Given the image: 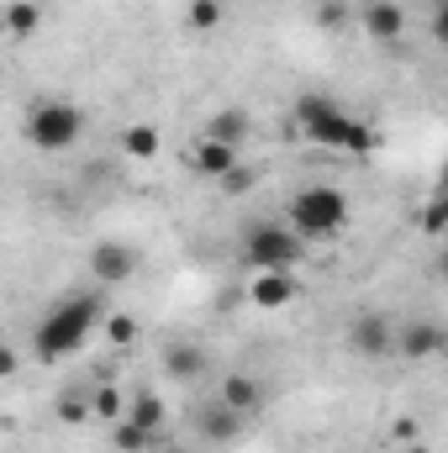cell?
Here are the masks:
<instances>
[{
  "mask_svg": "<svg viewBox=\"0 0 448 453\" xmlns=\"http://www.w3.org/2000/svg\"><path fill=\"white\" fill-rule=\"evenodd\" d=\"M359 21H364V32H369L375 42H396V37L406 32V11H401L396 0H369Z\"/></svg>",
  "mask_w": 448,
  "mask_h": 453,
  "instance_id": "cell-14",
  "label": "cell"
},
{
  "mask_svg": "<svg viewBox=\"0 0 448 453\" xmlns=\"http://www.w3.org/2000/svg\"><path fill=\"white\" fill-rule=\"evenodd\" d=\"M90 417H96V390H85V385H69V390L58 395V422L80 427V422H90Z\"/></svg>",
  "mask_w": 448,
  "mask_h": 453,
  "instance_id": "cell-17",
  "label": "cell"
},
{
  "mask_svg": "<svg viewBox=\"0 0 448 453\" xmlns=\"http://www.w3.org/2000/svg\"><path fill=\"white\" fill-rule=\"evenodd\" d=\"M112 453H116V449H112Z\"/></svg>",
  "mask_w": 448,
  "mask_h": 453,
  "instance_id": "cell-30",
  "label": "cell"
},
{
  "mask_svg": "<svg viewBox=\"0 0 448 453\" xmlns=\"http://www.w3.org/2000/svg\"><path fill=\"white\" fill-rule=\"evenodd\" d=\"M296 121H301V132H306L312 142H322V148H337V153H375V132H369L364 121L343 116L337 101H328V96H301V101H296Z\"/></svg>",
  "mask_w": 448,
  "mask_h": 453,
  "instance_id": "cell-2",
  "label": "cell"
},
{
  "mask_svg": "<svg viewBox=\"0 0 448 453\" xmlns=\"http://www.w3.org/2000/svg\"><path fill=\"white\" fill-rule=\"evenodd\" d=\"M285 222L296 226L306 242H333V237L348 232V196L333 190V185H306V190L290 196Z\"/></svg>",
  "mask_w": 448,
  "mask_h": 453,
  "instance_id": "cell-3",
  "label": "cell"
},
{
  "mask_svg": "<svg viewBox=\"0 0 448 453\" xmlns=\"http://www.w3.org/2000/svg\"><path fill=\"white\" fill-rule=\"evenodd\" d=\"M433 269H438V280H444V285H448V248H444V253H438V264H433Z\"/></svg>",
  "mask_w": 448,
  "mask_h": 453,
  "instance_id": "cell-27",
  "label": "cell"
},
{
  "mask_svg": "<svg viewBox=\"0 0 448 453\" xmlns=\"http://www.w3.org/2000/svg\"><path fill=\"white\" fill-rule=\"evenodd\" d=\"M444 353H448V333L438 322H428V317L401 322V333H396V358L422 364V358H444Z\"/></svg>",
  "mask_w": 448,
  "mask_h": 453,
  "instance_id": "cell-8",
  "label": "cell"
},
{
  "mask_svg": "<svg viewBox=\"0 0 448 453\" xmlns=\"http://www.w3.org/2000/svg\"><path fill=\"white\" fill-rule=\"evenodd\" d=\"M112 449L116 453H153L158 438H153L148 427H137L132 417H121V422H112Z\"/></svg>",
  "mask_w": 448,
  "mask_h": 453,
  "instance_id": "cell-18",
  "label": "cell"
},
{
  "mask_svg": "<svg viewBox=\"0 0 448 453\" xmlns=\"http://www.w3.org/2000/svg\"><path fill=\"white\" fill-rule=\"evenodd\" d=\"M348 21H353V11H348L343 0H322V5H317V27H328V32H343Z\"/></svg>",
  "mask_w": 448,
  "mask_h": 453,
  "instance_id": "cell-23",
  "label": "cell"
},
{
  "mask_svg": "<svg viewBox=\"0 0 448 453\" xmlns=\"http://www.w3.org/2000/svg\"><path fill=\"white\" fill-rule=\"evenodd\" d=\"M206 364H212V353H206L201 342H190V338L164 342V353H158V369H164L169 385H196V380L206 374Z\"/></svg>",
  "mask_w": 448,
  "mask_h": 453,
  "instance_id": "cell-9",
  "label": "cell"
},
{
  "mask_svg": "<svg viewBox=\"0 0 448 453\" xmlns=\"http://www.w3.org/2000/svg\"><path fill=\"white\" fill-rule=\"evenodd\" d=\"M201 137L227 142V148H243V142L253 137V116L243 111V106H222V111H212V121L201 127Z\"/></svg>",
  "mask_w": 448,
  "mask_h": 453,
  "instance_id": "cell-13",
  "label": "cell"
},
{
  "mask_svg": "<svg viewBox=\"0 0 448 453\" xmlns=\"http://www.w3.org/2000/svg\"><path fill=\"white\" fill-rule=\"evenodd\" d=\"M101 317H112L101 296H69V301H58V306L37 322V333H32V353H37L42 364H58V358L80 353L85 338L96 333Z\"/></svg>",
  "mask_w": 448,
  "mask_h": 453,
  "instance_id": "cell-1",
  "label": "cell"
},
{
  "mask_svg": "<svg viewBox=\"0 0 448 453\" xmlns=\"http://www.w3.org/2000/svg\"><path fill=\"white\" fill-rule=\"evenodd\" d=\"M222 21V0H190V27L196 32H212Z\"/></svg>",
  "mask_w": 448,
  "mask_h": 453,
  "instance_id": "cell-24",
  "label": "cell"
},
{
  "mask_svg": "<svg viewBox=\"0 0 448 453\" xmlns=\"http://www.w3.org/2000/svg\"><path fill=\"white\" fill-rule=\"evenodd\" d=\"M406 453H428V449H422V443H412V449H406Z\"/></svg>",
  "mask_w": 448,
  "mask_h": 453,
  "instance_id": "cell-29",
  "label": "cell"
},
{
  "mask_svg": "<svg viewBox=\"0 0 448 453\" xmlns=\"http://www.w3.org/2000/svg\"><path fill=\"white\" fill-rule=\"evenodd\" d=\"M253 185H259V169H248V164H237V169L222 180L227 196H243V190H253Z\"/></svg>",
  "mask_w": 448,
  "mask_h": 453,
  "instance_id": "cell-25",
  "label": "cell"
},
{
  "mask_svg": "<svg viewBox=\"0 0 448 453\" xmlns=\"http://www.w3.org/2000/svg\"><path fill=\"white\" fill-rule=\"evenodd\" d=\"M127 390H116V385H96V417H106V422H121L127 417Z\"/></svg>",
  "mask_w": 448,
  "mask_h": 453,
  "instance_id": "cell-21",
  "label": "cell"
},
{
  "mask_svg": "<svg viewBox=\"0 0 448 453\" xmlns=\"http://www.w3.org/2000/svg\"><path fill=\"white\" fill-rule=\"evenodd\" d=\"M106 338H112V348H132V342H137V322H132L127 311H112V317H106Z\"/></svg>",
  "mask_w": 448,
  "mask_h": 453,
  "instance_id": "cell-22",
  "label": "cell"
},
{
  "mask_svg": "<svg viewBox=\"0 0 448 453\" xmlns=\"http://www.w3.org/2000/svg\"><path fill=\"white\" fill-rule=\"evenodd\" d=\"M85 137V111L69 101H37L27 116V142L37 153H69Z\"/></svg>",
  "mask_w": 448,
  "mask_h": 453,
  "instance_id": "cell-5",
  "label": "cell"
},
{
  "mask_svg": "<svg viewBox=\"0 0 448 453\" xmlns=\"http://www.w3.org/2000/svg\"><path fill=\"white\" fill-rule=\"evenodd\" d=\"M85 264H90V274H96L101 285H127V280L137 274V248L112 237V242H96Z\"/></svg>",
  "mask_w": 448,
  "mask_h": 453,
  "instance_id": "cell-11",
  "label": "cell"
},
{
  "mask_svg": "<svg viewBox=\"0 0 448 453\" xmlns=\"http://www.w3.org/2000/svg\"><path fill=\"white\" fill-rule=\"evenodd\" d=\"M296 296H301L296 269H264V274H253V285H248L253 311H285V306H296Z\"/></svg>",
  "mask_w": 448,
  "mask_h": 453,
  "instance_id": "cell-10",
  "label": "cell"
},
{
  "mask_svg": "<svg viewBox=\"0 0 448 453\" xmlns=\"http://www.w3.org/2000/svg\"><path fill=\"white\" fill-rule=\"evenodd\" d=\"M37 27H42V5L37 0H11L5 5V32L11 37H32Z\"/></svg>",
  "mask_w": 448,
  "mask_h": 453,
  "instance_id": "cell-19",
  "label": "cell"
},
{
  "mask_svg": "<svg viewBox=\"0 0 448 453\" xmlns=\"http://www.w3.org/2000/svg\"><path fill=\"white\" fill-rule=\"evenodd\" d=\"M433 37L448 48V0H438V11H433Z\"/></svg>",
  "mask_w": 448,
  "mask_h": 453,
  "instance_id": "cell-26",
  "label": "cell"
},
{
  "mask_svg": "<svg viewBox=\"0 0 448 453\" xmlns=\"http://www.w3.org/2000/svg\"><path fill=\"white\" fill-rule=\"evenodd\" d=\"M248 422H253V417L232 411L222 395H212V401H206V406L196 411V433H201L206 443H217V449H232V443H237V438L248 433Z\"/></svg>",
  "mask_w": 448,
  "mask_h": 453,
  "instance_id": "cell-7",
  "label": "cell"
},
{
  "mask_svg": "<svg viewBox=\"0 0 448 453\" xmlns=\"http://www.w3.org/2000/svg\"><path fill=\"white\" fill-rule=\"evenodd\" d=\"M153 453H185V449H180V443H158Z\"/></svg>",
  "mask_w": 448,
  "mask_h": 453,
  "instance_id": "cell-28",
  "label": "cell"
},
{
  "mask_svg": "<svg viewBox=\"0 0 448 453\" xmlns=\"http://www.w3.org/2000/svg\"><path fill=\"white\" fill-rule=\"evenodd\" d=\"M396 322L385 311H359L348 322V348L364 358V364H380V358H396Z\"/></svg>",
  "mask_w": 448,
  "mask_h": 453,
  "instance_id": "cell-6",
  "label": "cell"
},
{
  "mask_svg": "<svg viewBox=\"0 0 448 453\" xmlns=\"http://www.w3.org/2000/svg\"><path fill=\"white\" fill-rule=\"evenodd\" d=\"M301 258H306V237L290 222H248V232H243V264L253 274H264V269H296Z\"/></svg>",
  "mask_w": 448,
  "mask_h": 453,
  "instance_id": "cell-4",
  "label": "cell"
},
{
  "mask_svg": "<svg viewBox=\"0 0 448 453\" xmlns=\"http://www.w3.org/2000/svg\"><path fill=\"white\" fill-rule=\"evenodd\" d=\"M217 395H222L232 411H243V417H259V411L269 406V385H264L259 374H227Z\"/></svg>",
  "mask_w": 448,
  "mask_h": 453,
  "instance_id": "cell-12",
  "label": "cell"
},
{
  "mask_svg": "<svg viewBox=\"0 0 448 453\" xmlns=\"http://www.w3.org/2000/svg\"><path fill=\"white\" fill-rule=\"evenodd\" d=\"M121 153H127V158H153V153H158V127H148V121L121 127Z\"/></svg>",
  "mask_w": 448,
  "mask_h": 453,
  "instance_id": "cell-20",
  "label": "cell"
},
{
  "mask_svg": "<svg viewBox=\"0 0 448 453\" xmlns=\"http://www.w3.org/2000/svg\"><path fill=\"white\" fill-rule=\"evenodd\" d=\"M127 417H132L137 427H148L153 438H164V427H169V406H164V395H158V390H132Z\"/></svg>",
  "mask_w": 448,
  "mask_h": 453,
  "instance_id": "cell-15",
  "label": "cell"
},
{
  "mask_svg": "<svg viewBox=\"0 0 448 453\" xmlns=\"http://www.w3.org/2000/svg\"><path fill=\"white\" fill-rule=\"evenodd\" d=\"M196 169H201L206 180H217V185H222L227 174L237 169V148H227V142H212V137H201V142H196Z\"/></svg>",
  "mask_w": 448,
  "mask_h": 453,
  "instance_id": "cell-16",
  "label": "cell"
}]
</instances>
